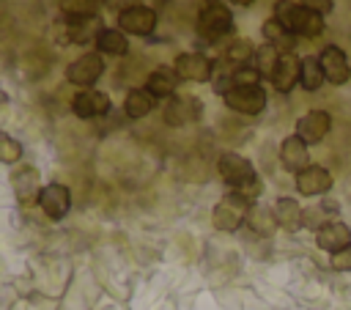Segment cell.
I'll list each match as a JSON object with an SVG mask.
<instances>
[{
	"label": "cell",
	"instance_id": "obj_25",
	"mask_svg": "<svg viewBox=\"0 0 351 310\" xmlns=\"http://www.w3.org/2000/svg\"><path fill=\"white\" fill-rule=\"evenodd\" d=\"M332 219H337V203L335 200H324L321 206H310V208L302 211V228L318 230Z\"/></svg>",
	"mask_w": 351,
	"mask_h": 310
},
{
	"label": "cell",
	"instance_id": "obj_26",
	"mask_svg": "<svg viewBox=\"0 0 351 310\" xmlns=\"http://www.w3.org/2000/svg\"><path fill=\"white\" fill-rule=\"evenodd\" d=\"M255 58V47H252V41L250 38H233L228 47H225V52H222V60L225 63H230V66H250V60Z\"/></svg>",
	"mask_w": 351,
	"mask_h": 310
},
{
	"label": "cell",
	"instance_id": "obj_24",
	"mask_svg": "<svg viewBox=\"0 0 351 310\" xmlns=\"http://www.w3.org/2000/svg\"><path fill=\"white\" fill-rule=\"evenodd\" d=\"M154 107H156V96H154L148 88H132V91L126 93L123 112H126L129 118H145Z\"/></svg>",
	"mask_w": 351,
	"mask_h": 310
},
{
	"label": "cell",
	"instance_id": "obj_8",
	"mask_svg": "<svg viewBox=\"0 0 351 310\" xmlns=\"http://www.w3.org/2000/svg\"><path fill=\"white\" fill-rule=\"evenodd\" d=\"M176 74L189 82H211L214 80V60L203 52H181L173 63Z\"/></svg>",
	"mask_w": 351,
	"mask_h": 310
},
{
	"label": "cell",
	"instance_id": "obj_32",
	"mask_svg": "<svg viewBox=\"0 0 351 310\" xmlns=\"http://www.w3.org/2000/svg\"><path fill=\"white\" fill-rule=\"evenodd\" d=\"M329 263H332L335 272H351V244L343 247V250H337V252L329 258Z\"/></svg>",
	"mask_w": 351,
	"mask_h": 310
},
{
	"label": "cell",
	"instance_id": "obj_7",
	"mask_svg": "<svg viewBox=\"0 0 351 310\" xmlns=\"http://www.w3.org/2000/svg\"><path fill=\"white\" fill-rule=\"evenodd\" d=\"M101 74H104L101 52H85V55H80L77 60H71L66 66V80L71 85H80V88H90Z\"/></svg>",
	"mask_w": 351,
	"mask_h": 310
},
{
	"label": "cell",
	"instance_id": "obj_18",
	"mask_svg": "<svg viewBox=\"0 0 351 310\" xmlns=\"http://www.w3.org/2000/svg\"><path fill=\"white\" fill-rule=\"evenodd\" d=\"M315 244L321 250H326L329 255H335L337 250L351 244V228L343 219H332V222H326L324 228L315 230Z\"/></svg>",
	"mask_w": 351,
	"mask_h": 310
},
{
	"label": "cell",
	"instance_id": "obj_4",
	"mask_svg": "<svg viewBox=\"0 0 351 310\" xmlns=\"http://www.w3.org/2000/svg\"><path fill=\"white\" fill-rule=\"evenodd\" d=\"M250 208H252V200H250V198H244V195H239V192H228V195L214 206L211 222H214L217 230L233 233V230H239V228L247 222Z\"/></svg>",
	"mask_w": 351,
	"mask_h": 310
},
{
	"label": "cell",
	"instance_id": "obj_1",
	"mask_svg": "<svg viewBox=\"0 0 351 310\" xmlns=\"http://www.w3.org/2000/svg\"><path fill=\"white\" fill-rule=\"evenodd\" d=\"M217 167H219L222 181L230 187V192H239V195H244L250 200H255L261 195L263 184H261V178H258V173H255V167H252V162L247 156H241L236 151H225L219 156Z\"/></svg>",
	"mask_w": 351,
	"mask_h": 310
},
{
	"label": "cell",
	"instance_id": "obj_12",
	"mask_svg": "<svg viewBox=\"0 0 351 310\" xmlns=\"http://www.w3.org/2000/svg\"><path fill=\"white\" fill-rule=\"evenodd\" d=\"M332 129V115L326 110H307L299 121H296V137L307 145L321 143Z\"/></svg>",
	"mask_w": 351,
	"mask_h": 310
},
{
	"label": "cell",
	"instance_id": "obj_29",
	"mask_svg": "<svg viewBox=\"0 0 351 310\" xmlns=\"http://www.w3.org/2000/svg\"><path fill=\"white\" fill-rule=\"evenodd\" d=\"M247 222H250V228L252 230H258V233H271L274 230V211L271 208H266V206H252L250 208V217H247Z\"/></svg>",
	"mask_w": 351,
	"mask_h": 310
},
{
	"label": "cell",
	"instance_id": "obj_34",
	"mask_svg": "<svg viewBox=\"0 0 351 310\" xmlns=\"http://www.w3.org/2000/svg\"><path fill=\"white\" fill-rule=\"evenodd\" d=\"M99 3H104V5H110V8H121V11H126V8L137 5L134 0H99Z\"/></svg>",
	"mask_w": 351,
	"mask_h": 310
},
{
	"label": "cell",
	"instance_id": "obj_3",
	"mask_svg": "<svg viewBox=\"0 0 351 310\" xmlns=\"http://www.w3.org/2000/svg\"><path fill=\"white\" fill-rule=\"evenodd\" d=\"M52 30L60 44H88L99 38V33L104 30V22L99 14L96 16H60L55 19Z\"/></svg>",
	"mask_w": 351,
	"mask_h": 310
},
{
	"label": "cell",
	"instance_id": "obj_13",
	"mask_svg": "<svg viewBox=\"0 0 351 310\" xmlns=\"http://www.w3.org/2000/svg\"><path fill=\"white\" fill-rule=\"evenodd\" d=\"M38 206L49 219H63L71 208V192L63 184H44L38 192Z\"/></svg>",
	"mask_w": 351,
	"mask_h": 310
},
{
	"label": "cell",
	"instance_id": "obj_17",
	"mask_svg": "<svg viewBox=\"0 0 351 310\" xmlns=\"http://www.w3.org/2000/svg\"><path fill=\"white\" fill-rule=\"evenodd\" d=\"M299 74H302V58H296L293 52H280V60H277L274 74H271L274 91L291 93L296 88V82H299Z\"/></svg>",
	"mask_w": 351,
	"mask_h": 310
},
{
	"label": "cell",
	"instance_id": "obj_23",
	"mask_svg": "<svg viewBox=\"0 0 351 310\" xmlns=\"http://www.w3.org/2000/svg\"><path fill=\"white\" fill-rule=\"evenodd\" d=\"M96 52L101 55H112V58H123L129 52V38L126 33L115 25V27H104L96 38Z\"/></svg>",
	"mask_w": 351,
	"mask_h": 310
},
{
	"label": "cell",
	"instance_id": "obj_20",
	"mask_svg": "<svg viewBox=\"0 0 351 310\" xmlns=\"http://www.w3.org/2000/svg\"><path fill=\"white\" fill-rule=\"evenodd\" d=\"M178 82H181V77L176 74L173 66H156V69L148 74L145 88H148L156 99H170V96H176Z\"/></svg>",
	"mask_w": 351,
	"mask_h": 310
},
{
	"label": "cell",
	"instance_id": "obj_35",
	"mask_svg": "<svg viewBox=\"0 0 351 310\" xmlns=\"http://www.w3.org/2000/svg\"><path fill=\"white\" fill-rule=\"evenodd\" d=\"M5 104H8V93L0 88V107H5Z\"/></svg>",
	"mask_w": 351,
	"mask_h": 310
},
{
	"label": "cell",
	"instance_id": "obj_15",
	"mask_svg": "<svg viewBox=\"0 0 351 310\" xmlns=\"http://www.w3.org/2000/svg\"><path fill=\"white\" fill-rule=\"evenodd\" d=\"M293 178H296L299 195H307V198H318V195H326L332 189V173L321 165H307Z\"/></svg>",
	"mask_w": 351,
	"mask_h": 310
},
{
	"label": "cell",
	"instance_id": "obj_22",
	"mask_svg": "<svg viewBox=\"0 0 351 310\" xmlns=\"http://www.w3.org/2000/svg\"><path fill=\"white\" fill-rule=\"evenodd\" d=\"M261 33H263V38H266V44H271V47H277L280 52H293V47H296V36L280 22V19H266L263 25H261Z\"/></svg>",
	"mask_w": 351,
	"mask_h": 310
},
{
	"label": "cell",
	"instance_id": "obj_2",
	"mask_svg": "<svg viewBox=\"0 0 351 310\" xmlns=\"http://www.w3.org/2000/svg\"><path fill=\"white\" fill-rule=\"evenodd\" d=\"M274 19H280L296 38H318L324 33V16L304 8L296 0H277L274 5Z\"/></svg>",
	"mask_w": 351,
	"mask_h": 310
},
{
	"label": "cell",
	"instance_id": "obj_5",
	"mask_svg": "<svg viewBox=\"0 0 351 310\" xmlns=\"http://www.w3.org/2000/svg\"><path fill=\"white\" fill-rule=\"evenodd\" d=\"M236 22H233V11L225 3H206L197 14V33L208 41L233 36Z\"/></svg>",
	"mask_w": 351,
	"mask_h": 310
},
{
	"label": "cell",
	"instance_id": "obj_31",
	"mask_svg": "<svg viewBox=\"0 0 351 310\" xmlns=\"http://www.w3.org/2000/svg\"><path fill=\"white\" fill-rule=\"evenodd\" d=\"M22 159V143L11 137L8 132H0V162L3 165H16Z\"/></svg>",
	"mask_w": 351,
	"mask_h": 310
},
{
	"label": "cell",
	"instance_id": "obj_10",
	"mask_svg": "<svg viewBox=\"0 0 351 310\" xmlns=\"http://www.w3.org/2000/svg\"><path fill=\"white\" fill-rule=\"evenodd\" d=\"M225 104L241 115H258L266 107V91L261 85H244V88H230L225 96Z\"/></svg>",
	"mask_w": 351,
	"mask_h": 310
},
{
	"label": "cell",
	"instance_id": "obj_21",
	"mask_svg": "<svg viewBox=\"0 0 351 310\" xmlns=\"http://www.w3.org/2000/svg\"><path fill=\"white\" fill-rule=\"evenodd\" d=\"M274 222L280 225V228H285V230H299L302 228V206H299V200L296 198H277L274 200Z\"/></svg>",
	"mask_w": 351,
	"mask_h": 310
},
{
	"label": "cell",
	"instance_id": "obj_33",
	"mask_svg": "<svg viewBox=\"0 0 351 310\" xmlns=\"http://www.w3.org/2000/svg\"><path fill=\"white\" fill-rule=\"evenodd\" d=\"M304 8H310V11H315V14H329L332 8H335V0H299Z\"/></svg>",
	"mask_w": 351,
	"mask_h": 310
},
{
	"label": "cell",
	"instance_id": "obj_28",
	"mask_svg": "<svg viewBox=\"0 0 351 310\" xmlns=\"http://www.w3.org/2000/svg\"><path fill=\"white\" fill-rule=\"evenodd\" d=\"M252 60H255L252 66L258 69V74L271 80L274 66H277V60H280V49L271 47V44H261V47H255V58H252Z\"/></svg>",
	"mask_w": 351,
	"mask_h": 310
},
{
	"label": "cell",
	"instance_id": "obj_14",
	"mask_svg": "<svg viewBox=\"0 0 351 310\" xmlns=\"http://www.w3.org/2000/svg\"><path fill=\"white\" fill-rule=\"evenodd\" d=\"M318 60H321V69H324V80H326V82H332V85L348 82V77H351V63H348V58H346V52H343L340 47H335V44L324 47L321 55H318Z\"/></svg>",
	"mask_w": 351,
	"mask_h": 310
},
{
	"label": "cell",
	"instance_id": "obj_30",
	"mask_svg": "<svg viewBox=\"0 0 351 310\" xmlns=\"http://www.w3.org/2000/svg\"><path fill=\"white\" fill-rule=\"evenodd\" d=\"M60 14L63 16H96L99 0H60Z\"/></svg>",
	"mask_w": 351,
	"mask_h": 310
},
{
	"label": "cell",
	"instance_id": "obj_11",
	"mask_svg": "<svg viewBox=\"0 0 351 310\" xmlns=\"http://www.w3.org/2000/svg\"><path fill=\"white\" fill-rule=\"evenodd\" d=\"M110 107H112V104H110V96H107L104 91H96V88H82V91H77V96L71 99L74 115H77V118H85V121L107 115Z\"/></svg>",
	"mask_w": 351,
	"mask_h": 310
},
{
	"label": "cell",
	"instance_id": "obj_9",
	"mask_svg": "<svg viewBox=\"0 0 351 310\" xmlns=\"http://www.w3.org/2000/svg\"><path fill=\"white\" fill-rule=\"evenodd\" d=\"M118 27L126 36H151L156 30V11L151 5L137 3L118 14Z\"/></svg>",
	"mask_w": 351,
	"mask_h": 310
},
{
	"label": "cell",
	"instance_id": "obj_37",
	"mask_svg": "<svg viewBox=\"0 0 351 310\" xmlns=\"http://www.w3.org/2000/svg\"><path fill=\"white\" fill-rule=\"evenodd\" d=\"M206 3H219V0H206Z\"/></svg>",
	"mask_w": 351,
	"mask_h": 310
},
{
	"label": "cell",
	"instance_id": "obj_16",
	"mask_svg": "<svg viewBox=\"0 0 351 310\" xmlns=\"http://www.w3.org/2000/svg\"><path fill=\"white\" fill-rule=\"evenodd\" d=\"M11 189L16 195L19 203H38V192H41V176L33 165H19L11 173Z\"/></svg>",
	"mask_w": 351,
	"mask_h": 310
},
{
	"label": "cell",
	"instance_id": "obj_27",
	"mask_svg": "<svg viewBox=\"0 0 351 310\" xmlns=\"http://www.w3.org/2000/svg\"><path fill=\"white\" fill-rule=\"evenodd\" d=\"M324 69H321V60L315 55H307L302 58V74H299V85L304 91H318L324 85Z\"/></svg>",
	"mask_w": 351,
	"mask_h": 310
},
{
	"label": "cell",
	"instance_id": "obj_6",
	"mask_svg": "<svg viewBox=\"0 0 351 310\" xmlns=\"http://www.w3.org/2000/svg\"><path fill=\"white\" fill-rule=\"evenodd\" d=\"M200 115H203V102L192 93L170 96L162 110V118L167 126H186V123H195Z\"/></svg>",
	"mask_w": 351,
	"mask_h": 310
},
{
	"label": "cell",
	"instance_id": "obj_19",
	"mask_svg": "<svg viewBox=\"0 0 351 310\" xmlns=\"http://www.w3.org/2000/svg\"><path fill=\"white\" fill-rule=\"evenodd\" d=\"M280 162L288 173H299L310 165V151H307V143H302L296 134H288L282 143H280Z\"/></svg>",
	"mask_w": 351,
	"mask_h": 310
},
{
	"label": "cell",
	"instance_id": "obj_36",
	"mask_svg": "<svg viewBox=\"0 0 351 310\" xmlns=\"http://www.w3.org/2000/svg\"><path fill=\"white\" fill-rule=\"evenodd\" d=\"M230 3H236V5H252L255 0H230Z\"/></svg>",
	"mask_w": 351,
	"mask_h": 310
}]
</instances>
